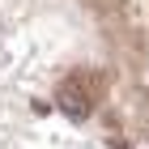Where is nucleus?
Here are the masks:
<instances>
[{"label": "nucleus", "mask_w": 149, "mask_h": 149, "mask_svg": "<svg viewBox=\"0 0 149 149\" xmlns=\"http://www.w3.org/2000/svg\"><path fill=\"white\" fill-rule=\"evenodd\" d=\"M60 107H64L72 119H85V115H90V102H85V94H81L77 81H68V85L60 90Z\"/></svg>", "instance_id": "1"}]
</instances>
